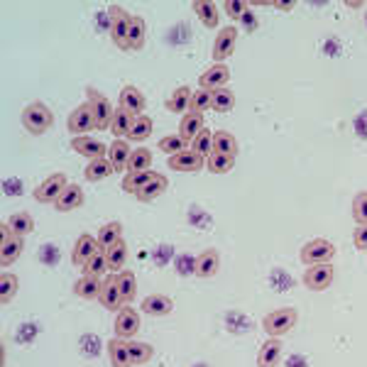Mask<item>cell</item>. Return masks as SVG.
I'll list each match as a JSON object with an SVG mask.
<instances>
[{"mask_svg":"<svg viewBox=\"0 0 367 367\" xmlns=\"http://www.w3.org/2000/svg\"><path fill=\"white\" fill-rule=\"evenodd\" d=\"M277 10H292L294 3H289V0H279V3H275Z\"/></svg>","mask_w":367,"mask_h":367,"instance_id":"f5cc1de1","label":"cell"},{"mask_svg":"<svg viewBox=\"0 0 367 367\" xmlns=\"http://www.w3.org/2000/svg\"><path fill=\"white\" fill-rule=\"evenodd\" d=\"M213 152L216 155L238 157V137L232 135V132H228V130L213 132Z\"/></svg>","mask_w":367,"mask_h":367,"instance_id":"4316f807","label":"cell"},{"mask_svg":"<svg viewBox=\"0 0 367 367\" xmlns=\"http://www.w3.org/2000/svg\"><path fill=\"white\" fill-rule=\"evenodd\" d=\"M110 39L118 49L123 52H130V44H128V32H130V15L125 8L120 6H110Z\"/></svg>","mask_w":367,"mask_h":367,"instance_id":"277c9868","label":"cell"},{"mask_svg":"<svg viewBox=\"0 0 367 367\" xmlns=\"http://www.w3.org/2000/svg\"><path fill=\"white\" fill-rule=\"evenodd\" d=\"M118 106L120 108H125L128 113H132V115H145V106H147V101H145V96H142V91L137 86H123L120 88V101H118Z\"/></svg>","mask_w":367,"mask_h":367,"instance_id":"9a60e30c","label":"cell"},{"mask_svg":"<svg viewBox=\"0 0 367 367\" xmlns=\"http://www.w3.org/2000/svg\"><path fill=\"white\" fill-rule=\"evenodd\" d=\"M101 252V245H98V240L93 238V235H81V238L76 240L74 250H71V262H74L76 267H83L88 262V259L93 257V255Z\"/></svg>","mask_w":367,"mask_h":367,"instance_id":"5bb4252c","label":"cell"},{"mask_svg":"<svg viewBox=\"0 0 367 367\" xmlns=\"http://www.w3.org/2000/svg\"><path fill=\"white\" fill-rule=\"evenodd\" d=\"M279 357H281V343H279V338H270V340H265V343H262V348H259L257 365L259 367H277Z\"/></svg>","mask_w":367,"mask_h":367,"instance_id":"83f0119b","label":"cell"},{"mask_svg":"<svg viewBox=\"0 0 367 367\" xmlns=\"http://www.w3.org/2000/svg\"><path fill=\"white\" fill-rule=\"evenodd\" d=\"M96 240H98V245H101L103 252H106V250H110L113 245H118L120 240H123V226H120L118 221L106 223V226H101V230H98Z\"/></svg>","mask_w":367,"mask_h":367,"instance_id":"7402d4cb","label":"cell"},{"mask_svg":"<svg viewBox=\"0 0 367 367\" xmlns=\"http://www.w3.org/2000/svg\"><path fill=\"white\" fill-rule=\"evenodd\" d=\"M128 44H130V52H140L145 47V20L140 15H130Z\"/></svg>","mask_w":367,"mask_h":367,"instance_id":"836d02e7","label":"cell"},{"mask_svg":"<svg viewBox=\"0 0 367 367\" xmlns=\"http://www.w3.org/2000/svg\"><path fill=\"white\" fill-rule=\"evenodd\" d=\"M150 167H152V150H147V147L132 150V157H130V169H128V172H147Z\"/></svg>","mask_w":367,"mask_h":367,"instance_id":"7bdbcfd3","label":"cell"},{"mask_svg":"<svg viewBox=\"0 0 367 367\" xmlns=\"http://www.w3.org/2000/svg\"><path fill=\"white\" fill-rule=\"evenodd\" d=\"M8 228H10L12 235H17V238H25V235H30V232L34 230V221L30 213L20 211V213H12L10 218H8Z\"/></svg>","mask_w":367,"mask_h":367,"instance_id":"d590c367","label":"cell"},{"mask_svg":"<svg viewBox=\"0 0 367 367\" xmlns=\"http://www.w3.org/2000/svg\"><path fill=\"white\" fill-rule=\"evenodd\" d=\"M132 120H135V115L128 113V110L118 106V108H115V115H113V123H110V135H113L115 140H128Z\"/></svg>","mask_w":367,"mask_h":367,"instance_id":"603a6c76","label":"cell"},{"mask_svg":"<svg viewBox=\"0 0 367 367\" xmlns=\"http://www.w3.org/2000/svg\"><path fill=\"white\" fill-rule=\"evenodd\" d=\"M106 270H108V259H106V252L93 255L86 265H83V275H88V277H101Z\"/></svg>","mask_w":367,"mask_h":367,"instance_id":"bcb514c9","label":"cell"},{"mask_svg":"<svg viewBox=\"0 0 367 367\" xmlns=\"http://www.w3.org/2000/svg\"><path fill=\"white\" fill-rule=\"evenodd\" d=\"M140 308L147 316H167V313H172L174 301L169 297H164V294H150V297L142 299Z\"/></svg>","mask_w":367,"mask_h":367,"instance_id":"ffe728a7","label":"cell"},{"mask_svg":"<svg viewBox=\"0 0 367 367\" xmlns=\"http://www.w3.org/2000/svg\"><path fill=\"white\" fill-rule=\"evenodd\" d=\"M110 174H115V169H113V164H110L108 157L91 159V162L86 164V169H83V177H86L88 181H101V179H108Z\"/></svg>","mask_w":367,"mask_h":367,"instance_id":"4dcf8cb0","label":"cell"},{"mask_svg":"<svg viewBox=\"0 0 367 367\" xmlns=\"http://www.w3.org/2000/svg\"><path fill=\"white\" fill-rule=\"evenodd\" d=\"M335 279V267L333 265H313L304 272V284L311 292H326Z\"/></svg>","mask_w":367,"mask_h":367,"instance_id":"9c48e42d","label":"cell"},{"mask_svg":"<svg viewBox=\"0 0 367 367\" xmlns=\"http://www.w3.org/2000/svg\"><path fill=\"white\" fill-rule=\"evenodd\" d=\"M167 186H169V179L167 177H162V174H157L155 179H152L150 184H147L145 189H140L135 194V199L137 201H142V204H150V201H155V199H159V196L167 191Z\"/></svg>","mask_w":367,"mask_h":367,"instance_id":"f546056e","label":"cell"},{"mask_svg":"<svg viewBox=\"0 0 367 367\" xmlns=\"http://www.w3.org/2000/svg\"><path fill=\"white\" fill-rule=\"evenodd\" d=\"M106 259H108V270L120 275L125 270V265H128V245H125V240H120L118 245L106 250Z\"/></svg>","mask_w":367,"mask_h":367,"instance_id":"e575fe53","label":"cell"},{"mask_svg":"<svg viewBox=\"0 0 367 367\" xmlns=\"http://www.w3.org/2000/svg\"><path fill=\"white\" fill-rule=\"evenodd\" d=\"M118 289H120V297H123V304H130L137 297V279L130 270H123L118 275Z\"/></svg>","mask_w":367,"mask_h":367,"instance_id":"f35d334b","label":"cell"},{"mask_svg":"<svg viewBox=\"0 0 367 367\" xmlns=\"http://www.w3.org/2000/svg\"><path fill=\"white\" fill-rule=\"evenodd\" d=\"M15 294H17V277L6 272V275L0 277V301L8 304Z\"/></svg>","mask_w":367,"mask_h":367,"instance_id":"f6af8a7d","label":"cell"},{"mask_svg":"<svg viewBox=\"0 0 367 367\" xmlns=\"http://www.w3.org/2000/svg\"><path fill=\"white\" fill-rule=\"evenodd\" d=\"M130 157H132V150H130L128 140H113V145L108 147V159L115 172L130 169Z\"/></svg>","mask_w":367,"mask_h":367,"instance_id":"d6986e66","label":"cell"},{"mask_svg":"<svg viewBox=\"0 0 367 367\" xmlns=\"http://www.w3.org/2000/svg\"><path fill=\"white\" fill-rule=\"evenodd\" d=\"M159 150L167 152L169 157H174V155H179V152L186 150V142H184L179 135H167L159 140Z\"/></svg>","mask_w":367,"mask_h":367,"instance_id":"c3c4849f","label":"cell"},{"mask_svg":"<svg viewBox=\"0 0 367 367\" xmlns=\"http://www.w3.org/2000/svg\"><path fill=\"white\" fill-rule=\"evenodd\" d=\"M152 128H155V123H152L150 115H135V120H132V128H130L128 140H132V142H145L147 137L152 135Z\"/></svg>","mask_w":367,"mask_h":367,"instance_id":"74e56055","label":"cell"},{"mask_svg":"<svg viewBox=\"0 0 367 367\" xmlns=\"http://www.w3.org/2000/svg\"><path fill=\"white\" fill-rule=\"evenodd\" d=\"M213 106V91H206V88H199L194 91V98H191V113H201L208 110Z\"/></svg>","mask_w":367,"mask_h":367,"instance_id":"ee69618b","label":"cell"},{"mask_svg":"<svg viewBox=\"0 0 367 367\" xmlns=\"http://www.w3.org/2000/svg\"><path fill=\"white\" fill-rule=\"evenodd\" d=\"M201 130H204V115L191 113L189 110V113L181 118V123H179V137H181L184 142H194Z\"/></svg>","mask_w":367,"mask_h":367,"instance_id":"44dd1931","label":"cell"},{"mask_svg":"<svg viewBox=\"0 0 367 367\" xmlns=\"http://www.w3.org/2000/svg\"><path fill=\"white\" fill-rule=\"evenodd\" d=\"M98 301H101L103 308H108V311H120V306H123V297H120V289H118V275H110L103 279Z\"/></svg>","mask_w":367,"mask_h":367,"instance_id":"4fadbf2b","label":"cell"},{"mask_svg":"<svg viewBox=\"0 0 367 367\" xmlns=\"http://www.w3.org/2000/svg\"><path fill=\"white\" fill-rule=\"evenodd\" d=\"M142 324H140V313L135 308L123 306L115 316V338L123 340H132L137 333H140Z\"/></svg>","mask_w":367,"mask_h":367,"instance_id":"ba28073f","label":"cell"},{"mask_svg":"<svg viewBox=\"0 0 367 367\" xmlns=\"http://www.w3.org/2000/svg\"><path fill=\"white\" fill-rule=\"evenodd\" d=\"M297 321H299L297 308L284 306V308H277V311L267 313L265 319H262V328L267 330L270 338H281V335H286L294 326H297Z\"/></svg>","mask_w":367,"mask_h":367,"instance_id":"6da1fadb","label":"cell"},{"mask_svg":"<svg viewBox=\"0 0 367 367\" xmlns=\"http://www.w3.org/2000/svg\"><path fill=\"white\" fill-rule=\"evenodd\" d=\"M228 79H230V69L226 64H213L201 74V88L218 91V88H226Z\"/></svg>","mask_w":367,"mask_h":367,"instance_id":"2e32d148","label":"cell"},{"mask_svg":"<svg viewBox=\"0 0 367 367\" xmlns=\"http://www.w3.org/2000/svg\"><path fill=\"white\" fill-rule=\"evenodd\" d=\"M235 44H238V28H221L216 34V42H213V64H223L228 57L235 52Z\"/></svg>","mask_w":367,"mask_h":367,"instance_id":"52a82bcc","label":"cell"},{"mask_svg":"<svg viewBox=\"0 0 367 367\" xmlns=\"http://www.w3.org/2000/svg\"><path fill=\"white\" fill-rule=\"evenodd\" d=\"M248 8H250V3H243V0H226V3H223V10H226V15L232 17V20H240Z\"/></svg>","mask_w":367,"mask_h":367,"instance_id":"681fc988","label":"cell"},{"mask_svg":"<svg viewBox=\"0 0 367 367\" xmlns=\"http://www.w3.org/2000/svg\"><path fill=\"white\" fill-rule=\"evenodd\" d=\"M66 128H69V132H74V137H81L83 132H91V130L96 128V118H93L91 103H88V101L81 103V106H79V108L69 115V120H66Z\"/></svg>","mask_w":367,"mask_h":367,"instance_id":"30bf717a","label":"cell"},{"mask_svg":"<svg viewBox=\"0 0 367 367\" xmlns=\"http://www.w3.org/2000/svg\"><path fill=\"white\" fill-rule=\"evenodd\" d=\"M83 201H86V196H83L81 186L79 184H69L64 189V194L59 196V201L54 204V208L59 213H69V211H76L79 206H83Z\"/></svg>","mask_w":367,"mask_h":367,"instance_id":"ac0fdd59","label":"cell"},{"mask_svg":"<svg viewBox=\"0 0 367 367\" xmlns=\"http://www.w3.org/2000/svg\"><path fill=\"white\" fill-rule=\"evenodd\" d=\"M206 167H208V172H213V174H228L232 167H235V157L216 155V152H213V155L206 159Z\"/></svg>","mask_w":367,"mask_h":367,"instance_id":"b9f144b4","label":"cell"},{"mask_svg":"<svg viewBox=\"0 0 367 367\" xmlns=\"http://www.w3.org/2000/svg\"><path fill=\"white\" fill-rule=\"evenodd\" d=\"M155 177H157V174L150 172V169H147V172H128V174H125V179H123V191H128V194L135 196L137 191L145 189L147 184H150Z\"/></svg>","mask_w":367,"mask_h":367,"instance_id":"d6a6232c","label":"cell"},{"mask_svg":"<svg viewBox=\"0 0 367 367\" xmlns=\"http://www.w3.org/2000/svg\"><path fill=\"white\" fill-rule=\"evenodd\" d=\"M191 98H194V91H191L189 86H179L177 91L167 98V110L186 115L191 110Z\"/></svg>","mask_w":367,"mask_h":367,"instance_id":"484cf974","label":"cell"},{"mask_svg":"<svg viewBox=\"0 0 367 367\" xmlns=\"http://www.w3.org/2000/svg\"><path fill=\"white\" fill-rule=\"evenodd\" d=\"M353 218L357 226H367V191H360L353 201Z\"/></svg>","mask_w":367,"mask_h":367,"instance_id":"7dc6e473","label":"cell"},{"mask_svg":"<svg viewBox=\"0 0 367 367\" xmlns=\"http://www.w3.org/2000/svg\"><path fill=\"white\" fill-rule=\"evenodd\" d=\"M240 20L245 22V30H248V32H252V30L257 28V20H255V15H252V10H250V8L245 10V15L240 17Z\"/></svg>","mask_w":367,"mask_h":367,"instance_id":"816d5d0a","label":"cell"},{"mask_svg":"<svg viewBox=\"0 0 367 367\" xmlns=\"http://www.w3.org/2000/svg\"><path fill=\"white\" fill-rule=\"evenodd\" d=\"M191 8H194V12L199 15V20L204 22L206 28H218V6L216 3H211V0H196V3H191Z\"/></svg>","mask_w":367,"mask_h":367,"instance_id":"1f68e13d","label":"cell"},{"mask_svg":"<svg viewBox=\"0 0 367 367\" xmlns=\"http://www.w3.org/2000/svg\"><path fill=\"white\" fill-rule=\"evenodd\" d=\"M108 357H110V365L113 367H132L128 340H123V338L108 340Z\"/></svg>","mask_w":367,"mask_h":367,"instance_id":"cb8c5ba5","label":"cell"},{"mask_svg":"<svg viewBox=\"0 0 367 367\" xmlns=\"http://www.w3.org/2000/svg\"><path fill=\"white\" fill-rule=\"evenodd\" d=\"M353 240H355L357 250H367V226H357V230L353 232Z\"/></svg>","mask_w":367,"mask_h":367,"instance_id":"f907efd6","label":"cell"},{"mask_svg":"<svg viewBox=\"0 0 367 367\" xmlns=\"http://www.w3.org/2000/svg\"><path fill=\"white\" fill-rule=\"evenodd\" d=\"M128 348H130V360H132V367H140L147 365L155 355L150 343H142V340H128Z\"/></svg>","mask_w":367,"mask_h":367,"instance_id":"8d00e7d4","label":"cell"},{"mask_svg":"<svg viewBox=\"0 0 367 367\" xmlns=\"http://www.w3.org/2000/svg\"><path fill=\"white\" fill-rule=\"evenodd\" d=\"M191 150L204 157V159H208V157L213 155V130H208V128L201 130L199 135H196V140L191 142Z\"/></svg>","mask_w":367,"mask_h":367,"instance_id":"ab89813d","label":"cell"},{"mask_svg":"<svg viewBox=\"0 0 367 367\" xmlns=\"http://www.w3.org/2000/svg\"><path fill=\"white\" fill-rule=\"evenodd\" d=\"M101 286H103L101 277H88V275H83L81 279H79V281L74 284V294H76L79 299H86V301H91V299H98V297H101Z\"/></svg>","mask_w":367,"mask_h":367,"instance_id":"d4e9b609","label":"cell"},{"mask_svg":"<svg viewBox=\"0 0 367 367\" xmlns=\"http://www.w3.org/2000/svg\"><path fill=\"white\" fill-rule=\"evenodd\" d=\"M299 257H301V262L306 267L330 265V262L335 259V245L328 243V240H324V238L308 240V243L301 248V252H299Z\"/></svg>","mask_w":367,"mask_h":367,"instance_id":"3957f363","label":"cell"},{"mask_svg":"<svg viewBox=\"0 0 367 367\" xmlns=\"http://www.w3.org/2000/svg\"><path fill=\"white\" fill-rule=\"evenodd\" d=\"M22 248H25V245H22V238H17V235H10V238L0 240V265L10 267L12 262L22 255Z\"/></svg>","mask_w":367,"mask_h":367,"instance_id":"f1b7e54d","label":"cell"},{"mask_svg":"<svg viewBox=\"0 0 367 367\" xmlns=\"http://www.w3.org/2000/svg\"><path fill=\"white\" fill-rule=\"evenodd\" d=\"M216 113H228V110L235 108V93L230 88H218L213 91V106H211Z\"/></svg>","mask_w":367,"mask_h":367,"instance_id":"60d3db41","label":"cell"},{"mask_svg":"<svg viewBox=\"0 0 367 367\" xmlns=\"http://www.w3.org/2000/svg\"><path fill=\"white\" fill-rule=\"evenodd\" d=\"M88 103H91V108H93L96 128L98 130H110V123H113V115H115L113 103L103 96V93H98L96 88H88Z\"/></svg>","mask_w":367,"mask_h":367,"instance_id":"8992f818","label":"cell"},{"mask_svg":"<svg viewBox=\"0 0 367 367\" xmlns=\"http://www.w3.org/2000/svg\"><path fill=\"white\" fill-rule=\"evenodd\" d=\"M204 167H206V159L201 155H196L194 150H184L179 155L169 157V169H174V172L194 174V172H201Z\"/></svg>","mask_w":367,"mask_h":367,"instance_id":"8fae6325","label":"cell"},{"mask_svg":"<svg viewBox=\"0 0 367 367\" xmlns=\"http://www.w3.org/2000/svg\"><path fill=\"white\" fill-rule=\"evenodd\" d=\"M218 270H221V255L218 250H204L196 259V277L201 279H208V277H216Z\"/></svg>","mask_w":367,"mask_h":367,"instance_id":"e0dca14e","label":"cell"},{"mask_svg":"<svg viewBox=\"0 0 367 367\" xmlns=\"http://www.w3.org/2000/svg\"><path fill=\"white\" fill-rule=\"evenodd\" d=\"M71 150L79 152L81 157H86L88 162H91V159H101V157H108V147L103 145L101 140H93V137H88V135L74 137V140H71Z\"/></svg>","mask_w":367,"mask_h":367,"instance_id":"7c38bea8","label":"cell"},{"mask_svg":"<svg viewBox=\"0 0 367 367\" xmlns=\"http://www.w3.org/2000/svg\"><path fill=\"white\" fill-rule=\"evenodd\" d=\"M66 186H69V181H66L64 172L52 174V177H47L37 189H34V201H39V204H57L59 196L64 194Z\"/></svg>","mask_w":367,"mask_h":367,"instance_id":"5b68a950","label":"cell"},{"mask_svg":"<svg viewBox=\"0 0 367 367\" xmlns=\"http://www.w3.org/2000/svg\"><path fill=\"white\" fill-rule=\"evenodd\" d=\"M52 123H54V115H52V110H49L42 101L30 103V106H25V110H22V125H25V130L32 132V135L47 132V130L52 128Z\"/></svg>","mask_w":367,"mask_h":367,"instance_id":"7a4b0ae2","label":"cell"}]
</instances>
